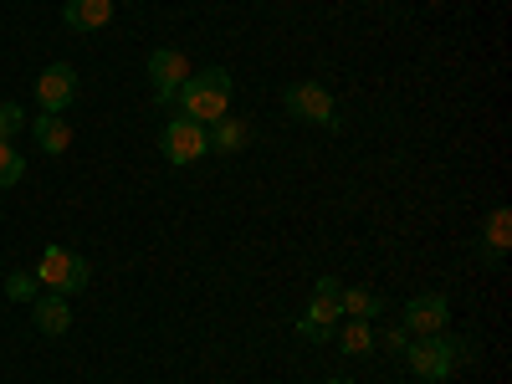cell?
I'll return each mask as SVG.
<instances>
[{"instance_id": "cell-8", "label": "cell", "mask_w": 512, "mask_h": 384, "mask_svg": "<svg viewBox=\"0 0 512 384\" xmlns=\"http://www.w3.org/2000/svg\"><path fill=\"white\" fill-rule=\"evenodd\" d=\"M446 323H451V303H446L441 292H420V297H410V303H405V318H400V328H405L410 338L446 333Z\"/></svg>"}, {"instance_id": "cell-5", "label": "cell", "mask_w": 512, "mask_h": 384, "mask_svg": "<svg viewBox=\"0 0 512 384\" xmlns=\"http://www.w3.org/2000/svg\"><path fill=\"white\" fill-rule=\"evenodd\" d=\"M190 57L175 52V47H154L149 52V88H154V103H175L180 88L190 82Z\"/></svg>"}, {"instance_id": "cell-4", "label": "cell", "mask_w": 512, "mask_h": 384, "mask_svg": "<svg viewBox=\"0 0 512 384\" xmlns=\"http://www.w3.org/2000/svg\"><path fill=\"white\" fill-rule=\"evenodd\" d=\"M338 292H344V282H338V277H318L308 313L297 318V338H308V344H323V338H333V323L344 318V313H338Z\"/></svg>"}, {"instance_id": "cell-6", "label": "cell", "mask_w": 512, "mask_h": 384, "mask_svg": "<svg viewBox=\"0 0 512 384\" xmlns=\"http://www.w3.org/2000/svg\"><path fill=\"white\" fill-rule=\"evenodd\" d=\"M159 149H164L169 164H195L200 154H210V134L195 118H169L164 134H159Z\"/></svg>"}, {"instance_id": "cell-7", "label": "cell", "mask_w": 512, "mask_h": 384, "mask_svg": "<svg viewBox=\"0 0 512 384\" xmlns=\"http://www.w3.org/2000/svg\"><path fill=\"white\" fill-rule=\"evenodd\" d=\"M287 113L297 118V123H318V128H338V113H333V98H328V88H318V82H292L287 88Z\"/></svg>"}, {"instance_id": "cell-10", "label": "cell", "mask_w": 512, "mask_h": 384, "mask_svg": "<svg viewBox=\"0 0 512 384\" xmlns=\"http://www.w3.org/2000/svg\"><path fill=\"white\" fill-rule=\"evenodd\" d=\"M512 246V210L507 205H492V216H487V231H482V262L487 267H502V256Z\"/></svg>"}, {"instance_id": "cell-11", "label": "cell", "mask_w": 512, "mask_h": 384, "mask_svg": "<svg viewBox=\"0 0 512 384\" xmlns=\"http://www.w3.org/2000/svg\"><path fill=\"white\" fill-rule=\"evenodd\" d=\"M31 323L47 333V338H57V333H67L72 328V303L62 292H52V297H36L31 303Z\"/></svg>"}, {"instance_id": "cell-12", "label": "cell", "mask_w": 512, "mask_h": 384, "mask_svg": "<svg viewBox=\"0 0 512 384\" xmlns=\"http://www.w3.org/2000/svg\"><path fill=\"white\" fill-rule=\"evenodd\" d=\"M62 21H67L72 31H103V26L113 21V0H67Z\"/></svg>"}, {"instance_id": "cell-18", "label": "cell", "mask_w": 512, "mask_h": 384, "mask_svg": "<svg viewBox=\"0 0 512 384\" xmlns=\"http://www.w3.org/2000/svg\"><path fill=\"white\" fill-rule=\"evenodd\" d=\"M36 287H41V282H36L31 272H11V277H6V297H11V303H36Z\"/></svg>"}, {"instance_id": "cell-15", "label": "cell", "mask_w": 512, "mask_h": 384, "mask_svg": "<svg viewBox=\"0 0 512 384\" xmlns=\"http://www.w3.org/2000/svg\"><path fill=\"white\" fill-rule=\"evenodd\" d=\"M246 139H251V128L241 123V118H221V123H210V149H221V154H236V149H246Z\"/></svg>"}, {"instance_id": "cell-13", "label": "cell", "mask_w": 512, "mask_h": 384, "mask_svg": "<svg viewBox=\"0 0 512 384\" xmlns=\"http://www.w3.org/2000/svg\"><path fill=\"white\" fill-rule=\"evenodd\" d=\"M31 139L41 144V154H67L72 149V128L62 123V113H36L31 118Z\"/></svg>"}, {"instance_id": "cell-21", "label": "cell", "mask_w": 512, "mask_h": 384, "mask_svg": "<svg viewBox=\"0 0 512 384\" xmlns=\"http://www.w3.org/2000/svg\"><path fill=\"white\" fill-rule=\"evenodd\" d=\"M328 384H354V379H328Z\"/></svg>"}, {"instance_id": "cell-16", "label": "cell", "mask_w": 512, "mask_h": 384, "mask_svg": "<svg viewBox=\"0 0 512 384\" xmlns=\"http://www.w3.org/2000/svg\"><path fill=\"white\" fill-rule=\"evenodd\" d=\"M338 349H344L349 359H364V354L374 349V328H369V318H349L344 328H338Z\"/></svg>"}, {"instance_id": "cell-19", "label": "cell", "mask_w": 512, "mask_h": 384, "mask_svg": "<svg viewBox=\"0 0 512 384\" xmlns=\"http://www.w3.org/2000/svg\"><path fill=\"white\" fill-rule=\"evenodd\" d=\"M31 118H26V108L21 103H0V139H11V134H21Z\"/></svg>"}, {"instance_id": "cell-20", "label": "cell", "mask_w": 512, "mask_h": 384, "mask_svg": "<svg viewBox=\"0 0 512 384\" xmlns=\"http://www.w3.org/2000/svg\"><path fill=\"white\" fill-rule=\"evenodd\" d=\"M374 344H384V349H390V354H405V344H410V333H405V328H384V333L374 338Z\"/></svg>"}, {"instance_id": "cell-17", "label": "cell", "mask_w": 512, "mask_h": 384, "mask_svg": "<svg viewBox=\"0 0 512 384\" xmlns=\"http://www.w3.org/2000/svg\"><path fill=\"white\" fill-rule=\"evenodd\" d=\"M21 175H26V159L16 154L11 139H0V185H21Z\"/></svg>"}, {"instance_id": "cell-14", "label": "cell", "mask_w": 512, "mask_h": 384, "mask_svg": "<svg viewBox=\"0 0 512 384\" xmlns=\"http://www.w3.org/2000/svg\"><path fill=\"white\" fill-rule=\"evenodd\" d=\"M338 313H344V318H379L384 297L369 292V287H344V292H338Z\"/></svg>"}, {"instance_id": "cell-3", "label": "cell", "mask_w": 512, "mask_h": 384, "mask_svg": "<svg viewBox=\"0 0 512 384\" xmlns=\"http://www.w3.org/2000/svg\"><path fill=\"white\" fill-rule=\"evenodd\" d=\"M36 282L62 292V297H72V292L88 287V262H82L77 251H67V246H47V251H41V262H36Z\"/></svg>"}, {"instance_id": "cell-2", "label": "cell", "mask_w": 512, "mask_h": 384, "mask_svg": "<svg viewBox=\"0 0 512 384\" xmlns=\"http://www.w3.org/2000/svg\"><path fill=\"white\" fill-rule=\"evenodd\" d=\"M405 364H410L415 379L441 384V379H451V374L466 364V344H456V338H446V333L410 338V344H405Z\"/></svg>"}, {"instance_id": "cell-9", "label": "cell", "mask_w": 512, "mask_h": 384, "mask_svg": "<svg viewBox=\"0 0 512 384\" xmlns=\"http://www.w3.org/2000/svg\"><path fill=\"white\" fill-rule=\"evenodd\" d=\"M72 98H77V72H72V62H52L47 72L36 77V103H41V113H67Z\"/></svg>"}, {"instance_id": "cell-1", "label": "cell", "mask_w": 512, "mask_h": 384, "mask_svg": "<svg viewBox=\"0 0 512 384\" xmlns=\"http://www.w3.org/2000/svg\"><path fill=\"white\" fill-rule=\"evenodd\" d=\"M185 108V118L195 123H221L231 113V72L226 67H205V72H190V82L175 98Z\"/></svg>"}]
</instances>
